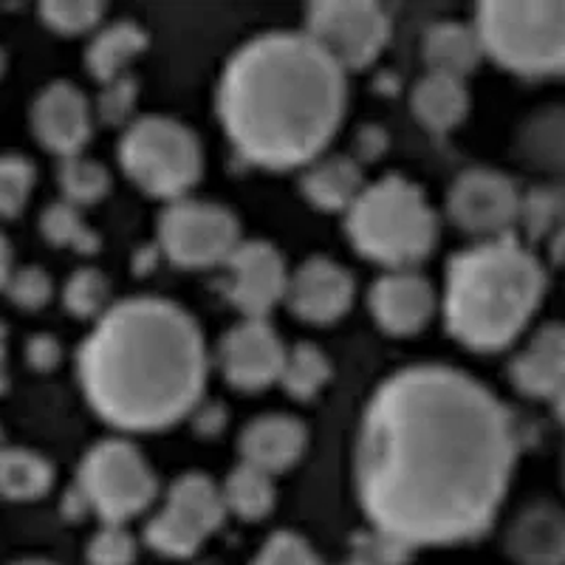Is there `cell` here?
<instances>
[{
  "label": "cell",
  "instance_id": "cell-1",
  "mask_svg": "<svg viewBox=\"0 0 565 565\" xmlns=\"http://www.w3.org/2000/svg\"><path fill=\"white\" fill-rule=\"evenodd\" d=\"M514 461L518 436L501 398L458 367L422 362L373 391L353 478L373 529L411 548L458 546L492 526Z\"/></svg>",
  "mask_w": 565,
  "mask_h": 565
},
{
  "label": "cell",
  "instance_id": "cell-2",
  "mask_svg": "<svg viewBox=\"0 0 565 565\" xmlns=\"http://www.w3.org/2000/svg\"><path fill=\"white\" fill-rule=\"evenodd\" d=\"M348 108L345 71L306 32L246 40L224 65L218 119L249 164L306 168L326 156Z\"/></svg>",
  "mask_w": 565,
  "mask_h": 565
},
{
  "label": "cell",
  "instance_id": "cell-3",
  "mask_svg": "<svg viewBox=\"0 0 565 565\" xmlns=\"http://www.w3.org/2000/svg\"><path fill=\"white\" fill-rule=\"evenodd\" d=\"M88 405L119 430H164L201 405L206 345L181 306L161 297L116 302L77 356Z\"/></svg>",
  "mask_w": 565,
  "mask_h": 565
},
{
  "label": "cell",
  "instance_id": "cell-4",
  "mask_svg": "<svg viewBox=\"0 0 565 565\" xmlns=\"http://www.w3.org/2000/svg\"><path fill=\"white\" fill-rule=\"evenodd\" d=\"M546 271L537 257L509 238L452 255L444 286V320L463 348L494 353L512 345L540 309Z\"/></svg>",
  "mask_w": 565,
  "mask_h": 565
},
{
  "label": "cell",
  "instance_id": "cell-5",
  "mask_svg": "<svg viewBox=\"0 0 565 565\" xmlns=\"http://www.w3.org/2000/svg\"><path fill=\"white\" fill-rule=\"evenodd\" d=\"M345 232L362 257L387 271L413 269L436 249L438 218L427 195L405 175L365 184L345 212Z\"/></svg>",
  "mask_w": 565,
  "mask_h": 565
},
{
  "label": "cell",
  "instance_id": "cell-6",
  "mask_svg": "<svg viewBox=\"0 0 565 565\" xmlns=\"http://www.w3.org/2000/svg\"><path fill=\"white\" fill-rule=\"evenodd\" d=\"M483 54L521 77H565V3H481Z\"/></svg>",
  "mask_w": 565,
  "mask_h": 565
},
{
  "label": "cell",
  "instance_id": "cell-7",
  "mask_svg": "<svg viewBox=\"0 0 565 565\" xmlns=\"http://www.w3.org/2000/svg\"><path fill=\"white\" fill-rule=\"evenodd\" d=\"M119 164L153 199L179 201L204 173V150L193 130L170 116H141L119 139Z\"/></svg>",
  "mask_w": 565,
  "mask_h": 565
},
{
  "label": "cell",
  "instance_id": "cell-8",
  "mask_svg": "<svg viewBox=\"0 0 565 565\" xmlns=\"http://www.w3.org/2000/svg\"><path fill=\"white\" fill-rule=\"evenodd\" d=\"M77 492L103 523H122L156 501V472L128 438H103L85 452L77 472Z\"/></svg>",
  "mask_w": 565,
  "mask_h": 565
},
{
  "label": "cell",
  "instance_id": "cell-9",
  "mask_svg": "<svg viewBox=\"0 0 565 565\" xmlns=\"http://www.w3.org/2000/svg\"><path fill=\"white\" fill-rule=\"evenodd\" d=\"M226 518L221 487L204 472H184L168 489L159 512L145 526V540L161 557H193Z\"/></svg>",
  "mask_w": 565,
  "mask_h": 565
},
{
  "label": "cell",
  "instance_id": "cell-10",
  "mask_svg": "<svg viewBox=\"0 0 565 565\" xmlns=\"http://www.w3.org/2000/svg\"><path fill=\"white\" fill-rule=\"evenodd\" d=\"M161 252L184 269H210L230 260L241 246V224L215 201H170L159 215Z\"/></svg>",
  "mask_w": 565,
  "mask_h": 565
},
{
  "label": "cell",
  "instance_id": "cell-11",
  "mask_svg": "<svg viewBox=\"0 0 565 565\" xmlns=\"http://www.w3.org/2000/svg\"><path fill=\"white\" fill-rule=\"evenodd\" d=\"M306 34L342 71H362L385 52L391 18L367 0H326L306 9Z\"/></svg>",
  "mask_w": 565,
  "mask_h": 565
},
{
  "label": "cell",
  "instance_id": "cell-12",
  "mask_svg": "<svg viewBox=\"0 0 565 565\" xmlns=\"http://www.w3.org/2000/svg\"><path fill=\"white\" fill-rule=\"evenodd\" d=\"M447 215L458 230L481 241L509 238L523 215V195L501 170L469 168L450 184Z\"/></svg>",
  "mask_w": 565,
  "mask_h": 565
},
{
  "label": "cell",
  "instance_id": "cell-13",
  "mask_svg": "<svg viewBox=\"0 0 565 565\" xmlns=\"http://www.w3.org/2000/svg\"><path fill=\"white\" fill-rule=\"evenodd\" d=\"M224 266L226 297L246 320H266L277 302L286 300L289 269L269 241H241Z\"/></svg>",
  "mask_w": 565,
  "mask_h": 565
},
{
  "label": "cell",
  "instance_id": "cell-14",
  "mask_svg": "<svg viewBox=\"0 0 565 565\" xmlns=\"http://www.w3.org/2000/svg\"><path fill=\"white\" fill-rule=\"evenodd\" d=\"M286 360L277 328L269 320H241L221 337L218 367L224 380L238 391L255 393L280 380Z\"/></svg>",
  "mask_w": 565,
  "mask_h": 565
},
{
  "label": "cell",
  "instance_id": "cell-15",
  "mask_svg": "<svg viewBox=\"0 0 565 565\" xmlns=\"http://www.w3.org/2000/svg\"><path fill=\"white\" fill-rule=\"evenodd\" d=\"M32 130L45 150L60 159L79 156L94 134V108L88 97L68 79L45 85L32 103Z\"/></svg>",
  "mask_w": 565,
  "mask_h": 565
},
{
  "label": "cell",
  "instance_id": "cell-16",
  "mask_svg": "<svg viewBox=\"0 0 565 565\" xmlns=\"http://www.w3.org/2000/svg\"><path fill=\"white\" fill-rule=\"evenodd\" d=\"M356 282L351 271L331 257L315 255L289 275L286 302L291 315L311 326H331L351 309Z\"/></svg>",
  "mask_w": 565,
  "mask_h": 565
},
{
  "label": "cell",
  "instance_id": "cell-17",
  "mask_svg": "<svg viewBox=\"0 0 565 565\" xmlns=\"http://www.w3.org/2000/svg\"><path fill=\"white\" fill-rule=\"evenodd\" d=\"M367 306L376 326L393 337L418 334L436 315V289L413 269L385 271L367 291Z\"/></svg>",
  "mask_w": 565,
  "mask_h": 565
},
{
  "label": "cell",
  "instance_id": "cell-18",
  "mask_svg": "<svg viewBox=\"0 0 565 565\" xmlns=\"http://www.w3.org/2000/svg\"><path fill=\"white\" fill-rule=\"evenodd\" d=\"M514 565H565V509L554 501H532L514 514L503 534Z\"/></svg>",
  "mask_w": 565,
  "mask_h": 565
},
{
  "label": "cell",
  "instance_id": "cell-19",
  "mask_svg": "<svg viewBox=\"0 0 565 565\" xmlns=\"http://www.w3.org/2000/svg\"><path fill=\"white\" fill-rule=\"evenodd\" d=\"M514 391L529 398H554L565 387V322L540 326L509 362Z\"/></svg>",
  "mask_w": 565,
  "mask_h": 565
},
{
  "label": "cell",
  "instance_id": "cell-20",
  "mask_svg": "<svg viewBox=\"0 0 565 565\" xmlns=\"http://www.w3.org/2000/svg\"><path fill=\"white\" fill-rule=\"evenodd\" d=\"M306 441H309V430L300 418L289 413H266V416L252 418L241 433V461L275 476L300 461Z\"/></svg>",
  "mask_w": 565,
  "mask_h": 565
},
{
  "label": "cell",
  "instance_id": "cell-21",
  "mask_svg": "<svg viewBox=\"0 0 565 565\" xmlns=\"http://www.w3.org/2000/svg\"><path fill=\"white\" fill-rule=\"evenodd\" d=\"M422 57L430 74L467 79L487 54L476 23L447 18L427 26L422 38Z\"/></svg>",
  "mask_w": 565,
  "mask_h": 565
},
{
  "label": "cell",
  "instance_id": "cell-22",
  "mask_svg": "<svg viewBox=\"0 0 565 565\" xmlns=\"http://www.w3.org/2000/svg\"><path fill=\"white\" fill-rule=\"evenodd\" d=\"M300 190L322 212H348L365 190V173L353 156H320L302 168Z\"/></svg>",
  "mask_w": 565,
  "mask_h": 565
},
{
  "label": "cell",
  "instance_id": "cell-23",
  "mask_svg": "<svg viewBox=\"0 0 565 565\" xmlns=\"http://www.w3.org/2000/svg\"><path fill=\"white\" fill-rule=\"evenodd\" d=\"M411 110L422 128L433 134H447L458 128L469 114L467 79L444 77V74H424L411 90Z\"/></svg>",
  "mask_w": 565,
  "mask_h": 565
},
{
  "label": "cell",
  "instance_id": "cell-24",
  "mask_svg": "<svg viewBox=\"0 0 565 565\" xmlns=\"http://www.w3.org/2000/svg\"><path fill=\"white\" fill-rule=\"evenodd\" d=\"M148 49V32L136 20H114L108 26H99L94 40L85 49V65L90 77L99 83H114L125 77L128 65Z\"/></svg>",
  "mask_w": 565,
  "mask_h": 565
},
{
  "label": "cell",
  "instance_id": "cell-25",
  "mask_svg": "<svg viewBox=\"0 0 565 565\" xmlns=\"http://www.w3.org/2000/svg\"><path fill=\"white\" fill-rule=\"evenodd\" d=\"M518 153L532 170L565 175V105H552L529 116L518 134Z\"/></svg>",
  "mask_w": 565,
  "mask_h": 565
},
{
  "label": "cell",
  "instance_id": "cell-26",
  "mask_svg": "<svg viewBox=\"0 0 565 565\" xmlns=\"http://www.w3.org/2000/svg\"><path fill=\"white\" fill-rule=\"evenodd\" d=\"M54 483V467L26 447H0V494L9 501H38Z\"/></svg>",
  "mask_w": 565,
  "mask_h": 565
},
{
  "label": "cell",
  "instance_id": "cell-27",
  "mask_svg": "<svg viewBox=\"0 0 565 565\" xmlns=\"http://www.w3.org/2000/svg\"><path fill=\"white\" fill-rule=\"evenodd\" d=\"M221 498H224L226 512L238 514L244 521H260V518H266L275 509L277 489L269 472L241 461L224 478Z\"/></svg>",
  "mask_w": 565,
  "mask_h": 565
},
{
  "label": "cell",
  "instance_id": "cell-28",
  "mask_svg": "<svg viewBox=\"0 0 565 565\" xmlns=\"http://www.w3.org/2000/svg\"><path fill=\"white\" fill-rule=\"evenodd\" d=\"M331 380V360L315 342H297L286 348L280 367V385L297 402H311Z\"/></svg>",
  "mask_w": 565,
  "mask_h": 565
},
{
  "label": "cell",
  "instance_id": "cell-29",
  "mask_svg": "<svg viewBox=\"0 0 565 565\" xmlns=\"http://www.w3.org/2000/svg\"><path fill=\"white\" fill-rule=\"evenodd\" d=\"M40 232L54 246L77 252V255H94L99 249V235L85 224L79 210L68 201H54L40 215Z\"/></svg>",
  "mask_w": 565,
  "mask_h": 565
},
{
  "label": "cell",
  "instance_id": "cell-30",
  "mask_svg": "<svg viewBox=\"0 0 565 565\" xmlns=\"http://www.w3.org/2000/svg\"><path fill=\"white\" fill-rule=\"evenodd\" d=\"M57 181L65 201L74 206L94 204V201H99L103 195H108L110 190L108 168L83 153L68 156V159L60 161Z\"/></svg>",
  "mask_w": 565,
  "mask_h": 565
},
{
  "label": "cell",
  "instance_id": "cell-31",
  "mask_svg": "<svg viewBox=\"0 0 565 565\" xmlns=\"http://www.w3.org/2000/svg\"><path fill=\"white\" fill-rule=\"evenodd\" d=\"M63 302L77 320H99L110 309V282L99 269H77L65 280Z\"/></svg>",
  "mask_w": 565,
  "mask_h": 565
},
{
  "label": "cell",
  "instance_id": "cell-32",
  "mask_svg": "<svg viewBox=\"0 0 565 565\" xmlns=\"http://www.w3.org/2000/svg\"><path fill=\"white\" fill-rule=\"evenodd\" d=\"M105 7L94 0H49L40 7V20L52 32L65 34V38H77V34L94 32L103 26Z\"/></svg>",
  "mask_w": 565,
  "mask_h": 565
},
{
  "label": "cell",
  "instance_id": "cell-33",
  "mask_svg": "<svg viewBox=\"0 0 565 565\" xmlns=\"http://www.w3.org/2000/svg\"><path fill=\"white\" fill-rule=\"evenodd\" d=\"M34 164L20 153L0 156V218H18L34 190Z\"/></svg>",
  "mask_w": 565,
  "mask_h": 565
},
{
  "label": "cell",
  "instance_id": "cell-34",
  "mask_svg": "<svg viewBox=\"0 0 565 565\" xmlns=\"http://www.w3.org/2000/svg\"><path fill=\"white\" fill-rule=\"evenodd\" d=\"M7 297L23 311H40L54 295V282L43 266H20L12 269L7 282Z\"/></svg>",
  "mask_w": 565,
  "mask_h": 565
},
{
  "label": "cell",
  "instance_id": "cell-35",
  "mask_svg": "<svg viewBox=\"0 0 565 565\" xmlns=\"http://www.w3.org/2000/svg\"><path fill=\"white\" fill-rule=\"evenodd\" d=\"M252 565H322L320 554L297 532H275L266 540Z\"/></svg>",
  "mask_w": 565,
  "mask_h": 565
},
{
  "label": "cell",
  "instance_id": "cell-36",
  "mask_svg": "<svg viewBox=\"0 0 565 565\" xmlns=\"http://www.w3.org/2000/svg\"><path fill=\"white\" fill-rule=\"evenodd\" d=\"M136 540L122 523H103L88 543L90 565H134Z\"/></svg>",
  "mask_w": 565,
  "mask_h": 565
},
{
  "label": "cell",
  "instance_id": "cell-37",
  "mask_svg": "<svg viewBox=\"0 0 565 565\" xmlns=\"http://www.w3.org/2000/svg\"><path fill=\"white\" fill-rule=\"evenodd\" d=\"M136 99H139V85L128 74L114 79V83H105L97 99L99 119L108 125H125L130 119V114H134Z\"/></svg>",
  "mask_w": 565,
  "mask_h": 565
},
{
  "label": "cell",
  "instance_id": "cell-38",
  "mask_svg": "<svg viewBox=\"0 0 565 565\" xmlns=\"http://www.w3.org/2000/svg\"><path fill=\"white\" fill-rule=\"evenodd\" d=\"M63 360V345L54 334H32L26 342V362L32 371L49 373Z\"/></svg>",
  "mask_w": 565,
  "mask_h": 565
},
{
  "label": "cell",
  "instance_id": "cell-39",
  "mask_svg": "<svg viewBox=\"0 0 565 565\" xmlns=\"http://www.w3.org/2000/svg\"><path fill=\"white\" fill-rule=\"evenodd\" d=\"M387 148V134L382 128H376V125H365V128L356 134V145H353V159L360 161H373L380 159L382 153H385Z\"/></svg>",
  "mask_w": 565,
  "mask_h": 565
},
{
  "label": "cell",
  "instance_id": "cell-40",
  "mask_svg": "<svg viewBox=\"0 0 565 565\" xmlns=\"http://www.w3.org/2000/svg\"><path fill=\"white\" fill-rule=\"evenodd\" d=\"M193 413H195V430L206 433V436H215V433L224 430V424H226L224 405H199Z\"/></svg>",
  "mask_w": 565,
  "mask_h": 565
},
{
  "label": "cell",
  "instance_id": "cell-41",
  "mask_svg": "<svg viewBox=\"0 0 565 565\" xmlns=\"http://www.w3.org/2000/svg\"><path fill=\"white\" fill-rule=\"evenodd\" d=\"M9 275H12V246L0 235V291L7 289Z\"/></svg>",
  "mask_w": 565,
  "mask_h": 565
},
{
  "label": "cell",
  "instance_id": "cell-42",
  "mask_svg": "<svg viewBox=\"0 0 565 565\" xmlns=\"http://www.w3.org/2000/svg\"><path fill=\"white\" fill-rule=\"evenodd\" d=\"M552 402H554V413H557V418L563 422V427H565V387L552 398Z\"/></svg>",
  "mask_w": 565,
  "mask_h": 565
},
{
  "label": "cell",
  "instance_id": "cell-43",
  "mask_svg": "<svg viewBox=\"0 0 565 565\" xmlns=\"http://www.w3.org/2000/svg\"><path fill=\"white\" fill-rule=\"evenodd\" d=\"M7 340H9V331L7 326L0 322V362H3V356H7Z\"/></svg>",
  "mask_w": 565,
  "mask_h": 565
},
{
  "label": "cell",
  "instance_id": "cell-44",
  "mask_svg": "<svg viewBox=\"0 0 565 565\" xmlns=\"http://www.w3.org/2000/svg\"><path fill=\"white\" fill-rule=\"evenodd\" d=\"M12 565H54V563H49V559L32 557V559H18V563H12Z\"/></svg>",
  "mask_w": 565,
  "mask_h": 565
},
{
  "label": "cell",
  "instance_id": "cell-45",
  "mask_svg": "<svg viewBox=\"0 0 565 565\" xmlns=\"http://www.w3.org/2000/svg\"><path fill=\"white\" fill-rule=\"evenodd\" d=\"M9 380H7V371H3V362H0V396H3V391H7Z\"/></svg>",
  "mask_w": 565,
  "mask_h": 565
},
{
  "label": "cell",
  "instance_id": "cell-46",
  "mask_svg": "<svg viewBox=\"0 0 565 565\" xmlns=\"http://www.w3.org/2000/svg\"><path fill=\"white\" fill-rule=\"evenodd\" d=\"M3 74H7V52L0 49V77H3Z\"/></svg>",
  "mask_w": 565,
  "mask_h": 565
},
{
  "label": "cell",
  "instance_id": "cell-47",
  "mask_svg": "<svg viewBox=\"0 0 565 565\" xmlns=\"http://www.w3.org/2000/svg\"><path fill=\"white\" fill-rule=\"evenodd\" d=\"M342 565H371V563H365V559H360V557H351V559H345Z\"/></svg>",
  "mask_w": 565,
  "mask_h": 565
},
{
  "label": "cell",
  "instance_id": "cell-48",
  "mask_svg": "<svg viewBox=\"0 0 565 565\" xmlns=\"http://www.w3.org/2000/svg\"><path fill=\"white\" fill-rule=\"evenodd\" d=\"M559 249L565 252V226H563V235H559Z\"/></svg>",
  "mask_w": 565,
  "mask_h": 565
},
{
  "label": "cell",
  "instance_id": "cell-49",
  "mask_svg": "<svg viewBox=\"0 0 565 565\" xmlns=\"http://www.w3.org/2000/svg\"><path fill=\"white\" fill-rule=\"evenodd\" d=\"M0 441H3V433H0Z\"/></svg>",
  "mask_w": 565,
  "mask_h": 565
}]
</instances>
